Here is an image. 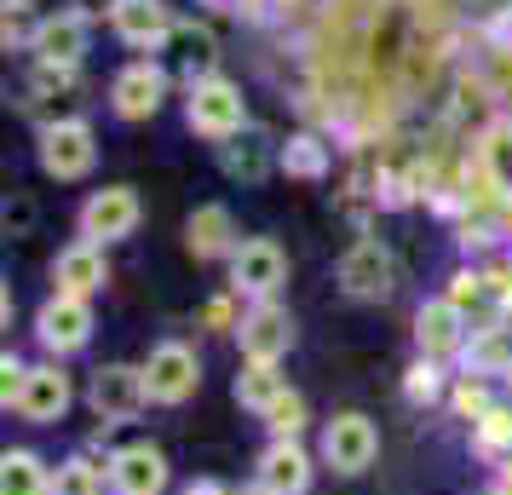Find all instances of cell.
<instances>
[{"label":"cell","mask_w":512,"mask_h":495,"mask_svg":"<svg viewBox=\"0 0 512 495\" xmlns=\"http://www.w3.org/2000/svg\"><path fill=\"white\" fill-rule=\"evenodd\" d=\"M0 495H52V467L35 449H6L0 455Z\"/></svg>","instance_id":"44dd1931"},{"label":"cell","mask_w":512,"mask_h":495,"mask_svg":"<svg viewBox=\"0 0 512 495\" xmlns=\"http://www.w3.org/2000/svg\"><path fill=\"white\" fill-rule=\"evenodd\" d=\"M403 398L409 403H438L443 398V369L432 363V357H420L415 369L403 375Z\"/></svg>","instance_id":"f546056e"},{"label":"cell","mask_w":512,"mask_h":495,"mask_svg":"<svg viewBox=\"0 0 512 495\" xmlns=\"http://www.w3.org/2000/svg\"><path fill=\"white\" fill-rule=\"evenodd\" d=\"M449 409H455L461 421H484L489 409H495V398H489L484 375H461V380H455V392H449Z\"/></svg>","instance_id":"f1b7e54d"},{"label":"cell","mask_w":512,"mask_h":495,"mask_svg":"<svg viewBox=\"0 0 512 495\" xmlns=\"http://www.w3.org/2000/svg\"><path fill=\"white\" fill-rule=\"evenodd\" d=\"M29 52H35V64L41 70H81V58H87V18H75L70 6L64 12H47L41 24H35V41H29Z\"/></svg>","instance_id":"9a60e30c"},{"label":"cell","mask_w":512,"mask_h":495,"mask_svg":"<svg viewBox=\"0 0 512 495\" xmlns=\"http://www.w3.org/2000/svg\"><path fill=\"white\" fill-rule=\"evenodd\" d=\"M24 380H29V363L24 357H0V409L12 415V403H18V392H24Z\"/></svg>","instance_id":"1f68e13d"},{"label":"cell","mask_w":512,"mask_h":495,"mask_svg":"<svg viewBox=\"0 0 512 495\" xmlns=\"http://www.w3.org/2000/svg\"><path fill=\"white\" fill-rule=\"evenodd\" d=\"M0 219H6V236H29V231H35V202H29L24 190H12Z\"/></svg>","instance_id":"d6a6232c"},{"label":"cell","mask_w":512,"mask_h":495,"mask_svg":"<svg viewBox=\"0 0 512 495\" xmlns=\"http://www.w3.org/2000/svg\"><path fill=\"white\" fill-rule=\"evenodd\" d=\"M236 403L248 409V415H265L271 403L282 398V392H294L288 386V375H282V363H242V375H236Z\"/></svg>","instance_id":"ffe728a7"},{"label":"cell","mask_w":512,"mask_h":495,"mask_svg":"<svg viewBox=\"0 0 512 495\" xmlns=\"http://www.w3.org/2000/svg\"><path fill=\"white\" fill-rule=\"evenodd\" d=\"M472 449L484 461H512V409H489L484 421H472Z\"/></svg>","instance_id":"484cf974"},{"label":"cell","mask_w":512,"mask_h":495,"mask_svg":"<svg viewBox=\"0 0 512 495\" xmlns=\"http://www.w3.org/2000/svg\"><path fill=\"white\" fill-rule=\"evenodd\" d=\"M162 98H167V70L156 58H133V64L116 70V81H110V110H116L121 121H150L162 110Z\"/></svg>","instance_id":"5bb4252c"},{"label":"cell","mask_w":512,"mask_h":495,"mask_svg":"<svg viewBox=\"0 0 512 495\" xmlns=\"http://www.w3.org/2000/svg\"><path fill=\"white\" fill-rule=\"evenodd\" d=\"M104 490H110V478H104V461H93V455H70V461L52 467V495H104Z\"/></svg>","instance_id":"d4e9b609"},{"label":"cell","mask_w":512,"mask_h":495,"mask_svg":"<svg viewBox=\"0 0 512 495\" xmlns=\"http://www.w3.org/2000/svg\"><path fill=\"white\" fill-rule=\"evenodd\" d=\"M104 283H110V260H104L98 242H81V236H75L70 248H58V260H52V294L93 300Z\"/></svg>","instance_id":"e0dca14e"},{"label":"cell","mask_w":512,"mask_h":495,"mask_svg":"<svg viewBox=\"0 0 512 495\" xmlns=\"http://www.w3.org/2000/svg\"><path fill=\"white\" fill-rule=\"evenodd\" d=\"M449 300L472 317V306H484V300H489V277H484V271H472V265L455 271V277H449Z\"/></svg>","instance_id":"4dcf8cb0"},{"label":"cell","mask_w":512,"mask_h":495,"mask_svg":"<svg viewBox=\"0 0 512 495\" xmlns=\"http://www.w3.org/2000/svg\"><path fill=\"white\" fill-rule=\"evenodd\" d=\"M110 24H116V35H121L133 52H162L167 41L179 35L173 12H167V0H121Z\"/></svg>","instance_id":"ac0fdd59"},{"label":"cell","mask_w":512,"mask_h":495,"mask_svg":"<svg viewBox=\"0 0 512 495\" xmlns=\"http://www.w3.org/2000/svg\"><path fill=\"white\" fill-rule=\"evenodd\" d=\"M75 18H87V24H98V18H116V6L121 0H64Z\"/></svg>","instance_id":"836d02e7"},{"label":"cell","mask_w":512,"mask_h":495,"mask_svg":"<svg viewBox=\"0 0 512 495\" xmlns=\"http://www.w3.org/2000/svg\"><path fill=\"white\" fill-rule=\"evenodd\" d=\"M179 47H185L190 87H196V81H208L213 64H219V41H213V29H202V24H179Z\"/></svg>","instance_id":"4316f807"},{"label":"cell","mask_w":512,"mask_h":495,"mask_svg":"<svg viewBox=\"0 0 512 495\" xmlns=\"http://www.w3.org/2000/svg\"><path fill=\"white\" fill-rule=\"evenodd\" d=\"M236 346H242V363H282L288 346H294V317L277 300H259V306L242 311L236 323Z\"/></svg>","instance_id":"8fae6325"},{"label":"cell","mask_w":512,"mask_h":495,"mask_svg":"<svg viewBox=\"0 0 512 495\" xmlns=\"http://www.w3.org/2000/svg\"><path fill=\"white\" fill-rule=\"evenodd\" d=\"M288 283V254H282L277 236H242L231 254V288L259 306V300H277V288Z\"/></svg>","instance_id":"52a82bcc"},{"label":"cell","mask_w":512,"mask_h":495,"mask_svg":"<svg viewBox=\"0 0 512 495\" xmlns=\"http://www.w3.org/2000/svg\"><path fill=\"white\" fill-rule=\"evenodd\" d=\"M35 162H41V173L47 179H58V185H75V179H87L98 167V133L93 121L81 116H58L41 127V139H35Z\"/></svg>","instance_id":"7a4b0ae2"},{"label":"cell","mask_w":512,"mask_h":495,"mask_svg":"<svg viewBox=\"0 0 512 495\" xmlns=\"http://www.w3.org/2000/svg\"><path fill=\"white\" fill-rule=\"evenodd\" d=\"M259 421H265V432H271V438H300L305 426H311V415H305V398H300V392H282V398L271 403Z\"/></svg>","instance_id":"83f0119b"},{"label":"cell","mask_w":512,"mask_h":495,"mask_svg":"<svg viewBox=\"0 0 512 495\" xmlns=\"http://www.w3.org/2000/svg\"><path fill=\"white\" fill-rule=\"evenodd\" d=\"M219 162H225V173H231V179H248V185H259V179L271 173V162H277V150L259 139V133H242V139L219 144Z\"/></svg>","instance_id":"7402d4cb"},{"label":"cell","mask_w":512,"mask_h":495,"mask_svg":"<svg viewBox=\"0 0 512 495\" xmlns=\"http://www.w3.org/2000/svg\"><path fill=\"white\" fill-rule=\"evenodd\" d=\"M472 156L489 167V179H495V185L507 190L512 185V116L489 121L484 133H478V150H472Z\"/></svg>","instance_id":"cb8c5ba5"},{"label":"cell","mask_w":512,"mask_h":495,"mask_svg":"<svg viewBox=\"0 0 512 495\" xmlns=\"http://www.w3.org/2000/svg\"><path fill=\"white\" fill-rule=\"evenodd\" d=\"M35 340H41V352H47L52 363L87 352V340H93V300L52 294L47 306L35 311Z\"/></svg>","instance_id":"9c48e42d"},{"label":"cell","mask_w":512,"mask_h":495,"mask_svg":"<svg viewBox=\"0 0 512 495\" xmlns=\"http://www.w3.org/2000/svg\"><path fill=\"white\" fill-rule=\"evenodd\" d=\"M507 380H512V369H507Z\"/></svg>","instance_id":"8d00e7d4"},{"label":"cell","mask_w":512,"mask_h":495,"mask_svg":"<svg viewBox=\"0 0 512 495\" xmlns=\"http://www.w3.org/2000/svg\"><path fill=\"white\" fill-rule=\"evenodd\" d=\"M139 219H144L139 190H133V185H104V190H93V196L81 202L75 231H81V242L110 248V242H127V236L139 231Z\"/></svg>","instance_id":"5b68a950"},{"label":"cell","mask_w":512,"mask_h":495,"mask_svg":"<svg viewBox=\"0 0 512 495\" xmlns=\"http://www.w3.org/2000/svg\"><path fill=\"white\" fill-rule=\"evenodd\" d=\"M70 403H75V386L64 375V363H29V380L18 403H12V415L29 426H58L70 415Z\"/></svg>","instance_id":"4fadbf2b"},{"label":"cell","mask_w":512,"mask_h":495,"mask_svg":"<svg viewBox=\"0 0 512 495\" xmlns=\"http://www.w3.org/2000/svg\"><path fill=\"white\" fill-rule=\"evenodd\" d=\"M334 277H340V294L346 300H386L397 288V260L380 236H357L346 254H340V271Z\"/></svg>","instance_id":"ba28073f"},{"label":"cell","mask_w":512,"mask_h":495,"mask_svg":"<svg viewBox=\"0 0 512 495\" xmlns=\"http://www.w3.org/2000/svg\"><path fill=\"white\" fill-rule=\"evenodd\" d=\"M87 409L98 415V426H133L150 409V380L144 363H104L87 380Z\"/></svg>","instance_id":"3957f363"},{"label":"cell","mask_w":512,"mask_h":495,"mask_svg":"<svg viewBox=\"0 0 512 495\" xmlns=\"http://www.w3.org/2000/svg\"><path fill=\"white\" fill-rule=\"evenodd\" d=\"M466 340H472V317H466L449 294H438V300H426V306L415 311V346L420 357H455L466 352Z\"/></svg>","instance_id":"2e32d148"},{"label":"cell","mask_w":512,"mask_h":495,"mask_svg":"<svg viewBox=\"0 0 512 495\" xmlns=\"http://www.w3.org/2000/svg\"><path fill=\"white\" fill-rule=\"evenodd\" d=\"M501 236H507V242H512V190H507V196H501Z\"/></svg>","instance_id":"e575fe53"},{"label":"cell","mask_w":512,"mask_h":495,"mask_svg":"<svg viewBox=\"0 0 512 495\" xmlns=\"http://www.w3.org/2000/svg\"><path fill=\"white\" fill-rule=\"evenodd\" d=\"M236 242H242V236H236V219H231L225 202H208V208H196L185 219V248L196 260H231Z\"/></svg>","instance_id":"d6986e66"},{"label":"cell","mask_w":512,"mask_h":495,"mask_svg":"<svg viewBox=\"0 0 512 495\" xmlns=\"http://www.w3.org/2000/svg\"><path fill=\"white\" fill-rule=\"evenodd\" d=\"M317 461H323L334 478H363V472L380 461V426H374L363 409L328 415L323 432H317Z\"/></svg>","instance_id":"6da1fadb"},{"label":"cell","mask_w":512,"mask_h":495,"mask_svg":"<svg viewBox=\"0 0 512 495\" xmlns=\"http://www.w3.org/2000/svg\"><path fill=\"white\" fill-rule=\"evenodd\" d=\"M144 380H150V403L179 409V403H190L202 392V357L185 340H156L150 357H144Z\"/></svg>","instance_id":"8992f818"},{"label":"cell","mask_w":512,"mask_h":495,"mask_svg":"<svg viewBox=\"0 0 512 495\" xmlns=\"http://www.w3.org/2000/svg\"><path fill=\"white\" fill-rule=\"evenodd\" d=\"M104 478H110V495H167L173 467L156 444H121L104 455Z\"/></svg>","instance_id":"30bf717a"},{"label":"cell","mask_w":512,"mask_h":495,"mask_svg":"<svg viewBox=\"0 0 512 495\" xmlns=\"http://www.w3.org/2000/svg\"><path fill=\"white\" fill-rule=\"evenodd\" d=\"M311 478H317V461L300 438H271L254 461V484L265 495H311Z\"/></svg>","instance_id":"7c38bea8"},{"label":"cell","mask_w":512,"mask_h":495,"mask_svg":"<svg viewBox=\"0 0 512 495\" xmlns=\"http://www.w3.org/2000/svg\"><path fill=\"white\" fill-rule=\"evenodd\" d=\"M185 121L190 133H202L213 144H231L248 133V104H242V87H231L225 75H208V81H196L185 98Z\"/></svg>","instance_id":"277c9868"},{"label":"cell","mask_w":512,"mask_h":495,"mask_svg":"<svg viewBox=\"0 0 512 495\" xmlns=\"http://www.w3.org/2000/svg\"><path fill=\"white\" fill-rule=\"evenodd\" d=\"M484 495H512V484H495V490H484Z\"/></svg>","instance_id":"d590c367"},{"label":"cell","mask_w":512,"mask_h":495,"mask_svg":"<svg viewBox=\"0 0 512 495\" xmlns=\"http://www.w3.org/2000/svg\"><path fill=\"white\" fill-rule=\"evenodd\" d=\"M277 167L288 179H328V144L317 133H294L288 144H277Z\"/></svg>","instance_id":"603a6c76"}]
</instances>
